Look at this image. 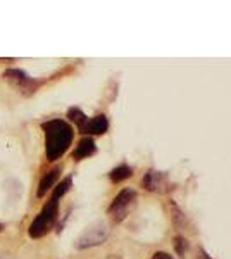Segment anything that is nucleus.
<instances>
[{"instance_id": "ddd939ff", "label": "nucleus", "mask_w": 231, "mask_h": 259, "mask_svg": "<svg viewBox=\"0 0 231 259\" xmlns=\"http://www.w3.org/2000/svg\"><path fill=\"white\" fill-rule=\"evenodd\" d=\"M174 247L178 250V254H184V250L188 249V240L183 239V237H176V242H174Z\"/></svg>"}, {"instance_id": "423d86ee", "label": "nucleus", "mask_w": 231, "mask_h": 259, "mask_svg": "<svg viewBox=\"0 0 231 259\" xmlns=\"http://www.w3.org/2000/svg\"><path fill=\"white\" fill-rule=\"evenodd\" d=\"M109 128V121L104 114H99L95 118H88L86 123L79 128L81 133H86V135H104Z\"/></svg>"}, {"instance_id": "9d476101", "label": "nucleus", "mask_w": 231, "mask_h": 259, "mask_svg": "<svg viewBox=\"0 0 231 259\" xmlns=\"http://www.w3.org/2000/svg\"><path fill=\"white\" fill-rule=\"evenodd\" d=\"M131 177H133V169L129 168V166H126V164L117 166V168H114V169L111 171V173H109V178H111L114 183L124 182V180L131 178Z\"/></svg>"}, {"instance_id": "f8f14e48", "label": "nucleus", "mask_w": 231, "mask_h": 259, "mask_svg": "<svg viewBox=\"0 0 231 259\" xmlns=\"http://www.w3.org/2000/svg\"><path fill=\"white\" fill-rule=\"evenodd\" d=\"M68 118L73 121L78 128H81L83 124L86 123V119H88L85 112H83L81 109H78V107H71V109L68 111Z\"/></svg>"}, {"instance_id": "7ed1b4c3", "label": "nucleus", "mask_w": 231, "mask_h": 259, "mask_svg": "<svg viewBox=\"0 0 231 259\" xmlns=\"http://www.w3.org/2000/svg\"><path fill=\"white\" fill-rule=\"evenodd\" d=\"M135 204H136V192L133 189H124L116 195V199L109 206L107 212L116 223H119V221H123L129 214V211L135 207Z\"/></svg>"}, {"instance_id": "6e6552de", "label": "nucleus", "mask_w": 231, "mask_h": 259, "mask_svg": "<svg viewBox=\"0 0 231 259\" xmlns=\"http://www.w3.org/2000/svg\"><path fill=\"white\" fill-rule=\"evenodd\" d=\"M61 171H62V168H61V166H57V168L50 169L49 173H45L43 177H41L40 185H38V190H36V195H38V197H43V195L47 194V192L52 189L54 185H56V180L59 178Z\"/></svg>"}, {"instance_id": "4468645a", "label": "nucleus", "mask_w": 231, "mask_h": 259, "mask_svg": "<svg viewBox=\"0 0 231 259\" xmlns=\"http://www.w3.org/2000/svg\"><path fill=\"white\" fill-rule=\"evenodd\" d=\"M193 259H212V257L209 256V254L205 252L204 249H199V250H197V254H195V257H193Z\"/></svg>"}, {"instance_id": "9b49d317", "label": "nucleus", "mask_w": 231, "mask_h": 259, "mask_svg": "<svg viewBox=\"0 0 231 259\" xmlns=\"http://www.w3.org/2000/svg\"><path fill=\"white\" fill-rule=\"evenodd\" d=\"M71 185H73V178H71V177L64 178V180H62V182L56 187V190H54V194H52V199H54V200H59L61 197H64V195L69 192Z\"/></svg>"}, {"instance_id": "39448f33", "label": "nucleus", "mask_w": 231, "mask_h": 259, "mask_svg": "<svg viewBox=\"0 0 231 259\" xmlns=\"http://www.w3.org/2000/svg\"><path fill=\"white\" fill-rule=\"evenodd\" d=\"M4 78H6L7 81H11V85L16 87L23 95L35 94V90L41 85V80L28 76V74L21 69H7L6 73H4Z\"/></svg>"}, {"instance_id": "dca6fc26", "label": "nucleus", "mask_w": 231, "mask_h": 259, "mask_svg": "<svg viewBox=\"0 0 231 259\" xmlns=\"http://www.w3.org/2000/svg\"><path fill=\"white\" fill-rule=\"evenodd\" d=\"M2 232H4V225L0 223V233H2Z\"/></svg>"}, {"instance_id": "f257e3e1", "label": "nucleus", "mask_w": 231, "mask_h": 259, "mask_svg": "<svg viewBox=\"0 0 231 259\" xmlns=\"http://www.w3.org/2000/svg\"><path fill=\"white\" fill-rule=\"evenodd\" d=\"M45 132V154L49 161H56L66 154L73 142V126L64 119H50L41 124Z\"/></svg>"}, {"instance_id": "20e7f679", "label": "nucleus", "mask_w": 231, "mask_h": 259, "mask_svg": "<svg viewBox=\"0 0 231 259\" xmlns=\"http://www.w3.org/2000/svg\"><path fill=\"white\" fill-rule=\"evenodd\" d=\"M109 237V227L104 221H97V223L90 225L76 240V249H88L100 245L107 240Z\"/></svg>"}, {"instance_id": "2eb2a0df", "label": "nucleus", "mask_w": 231, "mask_h": 259, "mask_svg": "<svg viewBox=\"0 0 231 259\" xmlns=\"http://www.w3.org/2000/svg\"><path fill=\"white\" fill-rule=\"evenodd\" d=\"M152 259H174L171 254H167V252H155Z\"/></svg>"}, {"instance_id": "f03ea898", "label": "nucleus", "mask_w": 231, "mask_h": 259, "mask_svg": "<svg viewBox=\"0 0 231 259\" xmlns=\"http://www.w3.org/2000/svg\"><path fill=\"white\" fill-rule=\"evenodd\" d=\"M59 214V200L50 199L47 204L43 206V209L40 211V214L33 220L31 227H29V237L33 239H41L50 232V228L54 227Z\"/></svg>"}, {"instance_id": "0eeeda50", "label": "nucleus", "mask_w": 231, "mask_h": 259, "mask_svg": "<svg viewBox=\"0 0 231 259\" xmlns=\"http://www.w3.org/2000/svg\"><path fill=\"white\" fill-rule=\"evenodd\" d=\"M97 152V145L91 137H85V139H81L78 142L76 149H74L73 152V157L76 161H81V159H86V157L94 156V154Z\"/></svg>"}, {"instance_id": "1a4fd4ad", "label": "nucleus", "mask_w": 231, "mask_h": 259, "mask_svg": "<svg viewBox=\"0 0 231 259\" xmlns=\"http://www.w3.org/2000/svg\"><path fill=\"white\" fill-rule=\"evenodd\" d=\"M164 182H166V177H164V173H161V171L150 169L149 173H147L145 177H144V180H142V185L145 187V190L154 192V190L161 189V187L164 185Z\"/></svg>"}]
</instances>
